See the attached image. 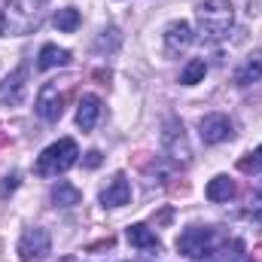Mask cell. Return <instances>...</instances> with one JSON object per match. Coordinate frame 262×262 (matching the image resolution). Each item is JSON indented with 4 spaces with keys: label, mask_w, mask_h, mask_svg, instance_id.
<instances>
[{
    "label": "cell",
    "mask_w": 262,
    "mask_h": 262,
    "mask_svg": "<svg viewBox=\"0 0 262 262\" xmlns=\"http://www.w3.org/2000/svg\"><path fill=\"white\" fill-rule=\"evenodd\" d=\"M204 73H207V64H204V58H192L189 64L183 67V73H180V82L183 85H195L204 79Z\"/></svg>",
    "instance_id": "21"
},
{
    "label": "cell",
    "mask_w": 262,
    "mask_h": 262,
    "mask_svg": "<svg viewBox=\"0 0 262 262\" xmlns=\"http://www.w3.org/2000/svg\"><path fill=\"white\" fill-rule=\"evenodd\" d=\"M195 21L204 37L216 40L235 25V6L229 0H201L195 9Z\"/></svg>",
    "instance_id": "1"
},
{
    "label": "cell",
    "mask_w": 262,
    "mask_h": 262,
    "mask_svg": "<svg viewBox=\"0 0 262 262\" xmlns=\"http://www.w3.org/2000/svg\"><path fill=\"white\" fill-rule=\"evenodd\" d=\"M37 64L43 67V70L64 67V64H70V52L61 49V46H55V43H46V46L40 49V61H37Z\"/></svg>",
    "instance_id": "18"
},
{
    "label": "cell",
    "mask_w": 262,
    "mask_h": 262,
    "mask_svg": "<svg viewBox=\"0 0 262 262\" xmlns=\"http://www.w3.org/2000/svg\"><path fill=\"white\" fill-rule=\"evenodd\" d=\"M262 79V49H253L247 58H244V64L235 70V82L238 85H253V82H259Z\"/></svg>",
    "instance_id": "13"
},
{
    "label": "cell",
    "mask_w": 262,
    "mask_h": 262,
    "mask_svg": "<svg viewBox=\"0 0 262 262\" xmlns=\"http://www.w3.org/2000/svg\"><path fill=\"white\" fill-rule=\"evenodd\" d=\"M125 238H128L131 247H137V250H152V253H159V250H162L159 238H156V235H152V229H146L143 223H134V226H128Z\"/></svg>",
    "instance_id": "14"
},
{
    "label": "cell",
    "mask_w": 262,
    "mask_h": 262,
    "mask_svg": "<svg viewBox=\"0 0 262 262\" xmlns=\"http://www.w3.org/2000/svg\"><path fill=\"white\" fill-rule=\"evenodd\" d=\"M85 165H89V168H98V165H101V152H98V149H92V152H89V159H85Z\"/></svg>",
    "instance_id": "24"
},
{
    "label": "cell",
    "mask_w": 262,
    "mask_h": 262,
    "mask_svg": "<svg viewBox=\"0 0 262 262\" xmlns=\"http://www.w3.org/2000/svg\"><path fill=\"white\" fill-rule=\"evenodd\" d=\"M119 46H122V31L116 25L101 28V34L95 37V52H101V55H113Z\"/></svg>",
    "instance_id": "16"
},
{
    "label": "cell",
    "mask_w": 262,
    "mask_h": 262,
    "mask_svg": "<svg viewBox=\"0 0 262 262\" xmlns=\"http://www.w3.org/2000/svg\"><path fill=\"white\" fill-rule=\"evenodd\" d=\"M241 259V244L232 241V244H223L220 250H207L204 262H238Z\"/></svg>",
    "instance_id": "20"
},
{
    "label": "cell",
    "mask_w": 262,
    "mask_h": 262,
    "mask_svg": "<svg viewBox=\"0 0 262 262\" xmlns=\"http://www.w3.org/2000/svg\"><path fill=\"white\" fill-rule=\"evenodd\" d=\"M131 201V183L125 174H116L110 183H107V189L101 192V204L104 207H122V204H128Z\"/></svg>",
    "instance_id": "11"
},
{
    "label": "cell",
    "mask_w": 262,
    "mask_h": 262,
    "mask_svg": "<svg viewBox=\"0 0 262 262\" xmlns=\"http://www.w3.org/2000/svg\"><path fill=\"white\" fill-rule=\"evenodd\" d=\"M49 198H52V204H55V207H76V204L82 201V192H79L73 183H67V180H58V183L52 186Z\"/></svg>",
    "instance_id": "15"
},
{
    "label": "cell",
    "mask_w": 262,
    "mask_h": 262,
    "mask_svg": "<svg viewBox=\"0 0 262 262\" xmlns=\"http://www.w3.org/2000/svg\"><path fill=\"white\" fill-rule=\"evenodd\" d=\"M259 168H262V146L256 152H250V159L241 162V171H247V174H250V171H259Z\"/></svg>",
    "instance_id": "22"
},
{
    "label": "cell",
    "mask_w": 262,
    "mask_h": 262,
    "mask_svg": "<svg viewBox=\"0 0 262 262\" xmlns=\"http://www.w3.org/2000/svg\"><path fill=\"white\" fill-rule=\"evenodd\" d=\"M162 146H165V152L174 162L186 165L192 159V146H189V137H186L180 119H165V125H162Z\"/></svg>",
    "instance_id": "5"
},
{
    "label": "cell",
    "mask_w": 262,
    "mask_h": 262,
    "mask_svg": "<svg viewBox=\"0 0 262 262\" xmlns=\"http://www.w3.org/2000/svg\"><path fill=\"white\" fill-rule=\"evenodd\" d=\"M34 110H37V116L46 119V122H58V119H61V113H64V95H61L58 82H46V85L40 89Z\"/></svg>",
    "instance_id": "7"
},
{
    "label": "cell",
    "mask_w": 262,
    "mask_h": 262,
    "mask_svg": "<svg viewBox=\"0 0 262 262\" xmlns=\"http://www.w3.org/2000/svg\"><path fill=\"white\" fill-rule=\"evenodd\" d=\"M25 95H28V70L25 67H15L0 82V104L3 107H21L25 104Z\"/></svg>",
    "instance_id": "8"
},
{
    "label": "cell",
    "mask_w": 262,
    "mask_h": 262,
    "mask_svg": "<svg viewBox=\"0 0 262 262\" xmlns=\"http://www.w3.org/2000/svg\"><path fill=\"white\" fill-rule=\"evenodd\" d=\"M76 159H79L76 140L61 137V140H55L52 146H46V149L40 152V159H37V174H40V177H58V174H64V171H70V168L76 165Z\"/></svg>",
    "instance_id": "2"
},
{
    "label": "cell",
    "mask_w": 262,
    "mask_h": 262,
    "mask_svg": "<svg viewBox=\"0 0 262 262\" xmlns=\"http://www.w3.org/2000/svg\"><path fill=\"white\" fill-rule=\"evenodd\" d=\"M213 241H216L213 229H207V226H192V229L180 232V238H177V253H183V256H189V259H201V256L213 247Z\"/></svg>",
    "instance_id": "6"
},
{
    "label": "cell",
    "mask_w": 262,
    "mask_h": 262,
    "mask_svg": "<svg viewBox=\"0 0 262 262\" xmlns=\"http://www.w3.org/2000/svg\"><path fill=\"white\" fill-rule=\"evenodd\" d=\"M34 12L21 0H9L0 9V37H25L34 28Z\"/></svg>",
    "instance_id": "3"
},
{
    "label": "cell",
    "mask_w": 262,
    "mask_h": 262,
    "mask_svg": "<svg viewBox=\"0 0 262 262\" xmlns=\"http://www.w3.org/2000/svg\"><path fill=\"white\" fill-rule=\"evenodd\" d=\"M162 37H165V52H168V55H180V52H186V49L192 46L195 31H192L189 21H171Z\"/></svg>",
    "instance_id": "10"
},
{
    "label": "cell",
    "mask_w": 262,
    "mask_h": 262,
    "mask_svg": "<svg viewBox=\"0 0 262 262\" xmlns=\"http://www.w3.org/2000/svg\"><path fill=\"white\" fill-rule=\"evenodd\" d=\"M98 116H101V98L98 95H82L79 110H76V125H79V131H92L98 125Z\"/></svg>",
    "instance_id": "12"
},
{
    "label": "cell",
    "mask_w": 262,
    "mask_h": 262,
    "mask_svg": "<svg viewBox=\"0 0 262 262\" xmlns=\"http://www.w3.org/2000/svg\"><path fill=\"white\" fill-rule=\"evenodd\" d=\"M207 198L210 201H216V204H223V201H229V198H235V180L232 177H226V174H220V177H213L210 183H207Z\"/></svg>",
    "instance_id": "17"
},
{
    "label": "cell",
    "mask_w": 262,
    "mask_h": 262,
    "mask_svg": "<svg viewBox=\"0 0 262 262\" xmlns=\"http://www.w3.org/2000/svg\"><path fill=\"white\" fill-rule=\"evenodd\" d=\"M198 134H201V140L204 143H223V140H229L232 137V122H229V116L226 113H207V116H201V122H198Z\"/></svg>",
    "instance_id": "9"
},
{
    "label": "cell",
    "mask_w": 262,
    "mask_h": 262,
    "mask_svg": "<svg viewBox=\"0 0 262 262\" xmlns=\"http://www.w3.org/2000/svg\"><path fill=\"white\" fill-rule=\"evenodd\" d=\"M52 253V238L43 226H31L18 238V259L21 262H43Z\"/></svg>",
    "instance_id": "4"
},
{
    "label": "cell",
    "mask_w": 262,
    "mask_h": 262,
    "mask_svg": "<svg viewBox=\"0 0 262 262\" xmlns=\"http://www.w3.org/2000/svg\"><path fill=\"white\" fill-rule=\"evenodd\" d=\"M52 25H55L61 34H73V31L79 28V12H76L73 6H64V9H58V12H55Z\"/></svg>",
    "instance_id": "19"
},
{
    "label": "cell",
    "mask_w": 262,
    "mask_h": 262,
    "mask_svg": "<svg viewBox=\"0 0 262 262\" xmlns=\"http://www.w3.org/2000/svg\"><path fill=\"white\" fill-rule=\"evenodd\" d=\"M15 186H18V174H9V177H3V183H0V195H9Z\"/></svg>",
    "instance_id": "23"
}]
</instances>
